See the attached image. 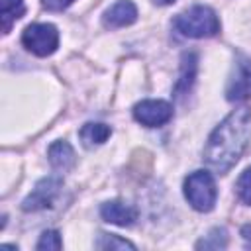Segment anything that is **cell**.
<instances>
[{
  "instance_id": "6da1fadb",
  "label": "cell",
  "mask_w": 251,
  "mask_h": 251,
  "mask_svg": "<svg viewBox=\"0 0 251 251\" xmlns=\"http://www.w3.org/2000/svg\"><path fill=\"white\" fill-rule=\"evenodd\" d=\"M251 139V110L239 108L233 110L216 129L210 133L204 161L210 169L220 175H226L243 155Z\"/></svg>"
},
{
  "instance_id": "7a4b0ae2",
  "label": "cell",
  "mask_w": 251,
  "mask_h": 251,
  "mask_svg": "<svg viewBox=\"0 0 251 251\" xmlns=\"http://www.w3.org/2000/svg\"><path fill=\"white\" fill-rule=\"evenodd\" d=\"M175 27L180 35L192 39L214 37L220 31V20L216 12L208 6H192L190 10L175 18Z\"/></svg>"
},
{
  "instance_id": "3957f363",
  "label": "cell",
  "mask_w": 251,
  "mask_h": 251,
  "mask_svg": "<svg viewBox=\"0 0 251 251\" xmlns=\"http://www.w3.org/2000/svg\"><path fill=\"white\" fill-rule=\"evenodd\" d=\"M184 196L188 204L198 212H210L216 204L218 190L214 176L208 171H194L184 180Z\"/></svg>"
},
{
  "instance_id": "277c9868",
  "label": "cell",
  "mask_w": 251,
  "mask_h": 251,
  "mask_svg": "<svg viewBox=\"0 0 251 251\" xmlns=\"http://www.w3.org/2000/svg\"><path fill=\"white\" fill-rule=\"evenodd\" d=\"M22 43L37 57H47L59 47V31L53 24H31L22 33Z\"/></svg>"
},
{
  "instance_id": "5b68a950",
  "label": "cell",
  "mask_w": 251,
  "mask_h": 251,
  "mask_svg": "<svg viewBox=\"0 0 251 251\" xmlns=\"http://www.w3.org/2000/svg\"><path fill=\"white\" fill-rule=\"evenodd\" d=\"M249 96H251V59L245 55H237L226 86V98L229 102H241L247 100Z\"/></svg>"
},
{
  "instance_id": "8992f818",
  "label": "cell",
  "mask_w": 251,
  "mask_h": 251,
  "mask_svg": "<svg viewBox=\"0 0 251 251\" xmlns=\"http://www.w3.org/2000/svg\"><path fill=\"white\" fill-rule=\"evenodd\" d=\"M133 118L145 127H159L173 118V106L165 100H143L135 104Z\"/></svg>"
},
{
  "instance_id": "52a82bcc",
  "label": "cell",
  "mask_w": 251,
  "mask_h": 251,
  "mask_svg": "<svg viewBox=\"0 0 251 251\" xmlns=\"http://www.w3.org/2000/svg\"><path fill=\"white\" fill-rule=\"evenodd\" d=\"M63 180L59 176H47V178H41L35 188L27 194V198L24 200L22 208L24 212H37V210H45L53 204L59 188H61Z\"/></svg>"
},
{
  "instance_id": "ba28073f",
  "label": "cell",
  "mask_w": 251,
  "mask_h": 251,
  "mask_svg": "<svg viewBox=\"0 0 251 251\" xmlns=\"http://www.w3.org/2000/svg\"><path fill=\"white\" fill-rule=\"evenodd\" d=\"M137 20V8L131 0H118L114 6H110L104 12V25L110 29H118V27H126L131 25Z\"/></svg>"
},
{
  "instance_id": "9c48e42d",
  "label": "cell",
  "mask_w": 251,
  "mask_h": 251,
  "mask_svg": "<svg viewBox=\"0 0 251 251\" xmlns=\"http://www.w3.org/2000/svg\"><path fill=\"white\" fill-rule=\"evenodd\" d=\"M100 214H102V218L106 222L116 224V226H122V227L131 226L135 222V218H137L135 208L129 206V204H126V202H122V200H110V202L102 204Z\"/></svg>"
},
{
  "instance_id": "30bf717a",
  "label": "cell",
  "mask_w": 251,
  "mask_h": 251,
  "mask_svg": "<svg viewBox=\"0 0 251 251\" xmlns=\"http://www.w3.org/2000/svg\"><path fill=\"white\" fill-rule=\"evenodd\" d=\"M196 69H198V59L194 53H184L180 61V75L175 84V96L182 98L190 92L194 80H196Z\"/></svg>"
},
{
  "instance_id": "8fae6325",
  "label": "cell",
  "mask_w": 251,
  "mask_h": 251,
  "mask_svg": "<svg viewBox=\"0 0 251 251\" xmlns=\"http://www.w3.org/2000/svg\"><path fill=\"white\" fill-rule=\"evenodd\" d=\"M47 155H49V163L57 171H69L75 165V161H76L75 151H73V147L67 141H55V143H51Z\"/></svg>"
},
{
  "instance_id": "7c38bea8",
  "label": "cell",
  "mask_w": 251,
  "mask_h": 251,
  "mask_svg": "<svg viewBox=\"0 0 251 251\" xmlns=\"http://www.w3.org/2000/svg\"><path fill=\"white\" fill-rule=\"evenodd\" d=\"M78 135H80V139H82V143L86 145V147H94V145H102L110 135H112V129H110V126H106V124H84L82 127H80V131H78Z\"/></svg>"
},
{
  "instance_id": "4fadbf2b",
  "label": "cell",
  "mask_w": 251,
  "mask_h": 251,
  "mask_svg": "<svg viewBox=\"0 0 251 251\" xmlns=\"http://www.w3.org/2000/svg\"><path fill=\"white\" fill-rule=\"evenodd\" d=\"M25 12V4L24 0H2V8H0V18H2V31L8 33L12 29V25L16 24V20H20Z\"/></svg>"
},
{
  "instance_id": "5bb4252c",
  "label": "cell",
  "mask_w": 251,
  "mask_h": 251,
  "mask_svg": "<svg viewBox=\"0 0 251 251\" xmlns=\"http://www.w3.org/2000/svg\"><path fill=\"white\" fill-rule=\"evenodd\" d=\"M226 243H227V235H226V229L224 227H216V229H212L202 241H198L196 243V247L198 249H222V247H226Z\"/></svg>"
},
{
  "instance_id": "9a60e30c",
  "label": "cell",
  "mask_w": 251,
  "mask_h": 251,
  "mask_svg": "<svg viewBox=\"0 0 251 251\" xmlns=\"http://www.w3.org/2000/svg\"><path fill=\"white\" fill-rule=\"evenodd\" d=\"M96 247L98 249H135L133 243H129L127 239H122L114 233H100Z\"/></svg>"
},
{
  "instance_id": "2e32d148",
  "label": "cell",
  "mask_w": 251,
  "mask_h": 251,
  "mask_svg": "<svg viewBox=\"0 0 251 251\" xmlns=\"http://www.w3.org/2000/svg\"><path fill=\"white\" fill-rule=\"evenodd\" d=\"M37 249H61L63 247V239H61V235H59V231H55V229H49V231H43L41 233V237H39V241H37V245H35Z\"/></svg>"
},
{
  "instance_id": "e0dca14e",
  "label": "cell",
  "mask_w": 251,
  "mask_h": 251,
  "mask_svg": "<svg viewBox=\"0 0 251 251\" xmlns=\"http://www.w3.org/2000/svg\"><path fill=\"white\" fill-rule=\"evenodd\" d=\"M237 194H239V198L245 202V204H249L251 206V167L249 169H245L243 173H241V176H239V180H237Z\"/></svg>"
},
{
  "instance_id": "ac0fdd59",
  "label": "cell",
  "mask_w": 251,
  "mask_h": 251,
  "mask_svg": "<svg viewBox=\"0 0 251 251\" xmlns=\"http://www.w3.org/2000/svg\"><path fill=\"white\" fill-rule=\"evenodd\" d=\"M73 2H75V0H41V4H43L47 10H51V12H61V10L69 8Z\"/></svg>"
},
{
  "instance_id": "d6986e66",
  "label": "cell",
  "mask_w": 251,
  "mask_h": 251,
  "mask_svg": "<svg viewBox=\"0 0 251 251\" xmlns=\"http://www.w3.org/2000/svg\"><path fill=\"white\" fill-rule=\"evenodd\" d=\"M241 237H243L245 241H249V243H251V224H247V226H243V227H241Z\"/></svg>"
},
{
  "instance_id": "ffe728a7",
  "label": "cell",
  "mask_w": 251,
  "mask_h": 251,
  "mask_svg": "<svg viewBox=\"0 0 251 251\" xmlns=\"http://www.w3.org/2000/svg\"><path fill=\"white\" fill-rule=\"evenodd\" d=\"M155 4H163V6H167V4H173L175 0H153Z\"/></svg>"
}]
</instances>
